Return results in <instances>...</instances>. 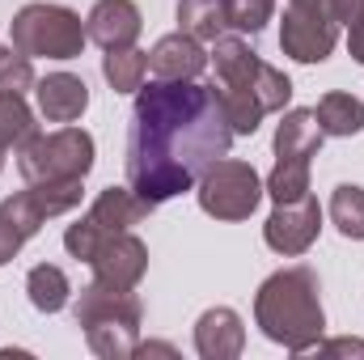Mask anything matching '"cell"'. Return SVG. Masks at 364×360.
I'll use <instances>...</instances> for the list:
<instances>
[{
	"label": "cell",
	"instance_id": "obj_17",
	"mask_svg": "<svg viewBox=\"0 0 364 360\" xmlns=\"http://www.w3.org/2000/svg\"><path fill=\"white\" fill-rule=\"evenodd\" d=\"M314 115H318L322 136H360L364 132V102L356 93H326Z\"/></svg>",
	"mask_w": 364,
	"mask_h": 360
},
{
	"label": "cell",
	"instance_id": "obj_4",
	"mask_svg": "<svg viewBox=\"0 0 364 360\" xmlns=\"http://www.w3.org/2000/svg\"><path fill=\"white\" fill-rule=\"evenodd\" d=\"M77 327L85 331L90 348L102 360H127L140 348V297L136 288H119L106 280H93L77 297Z\"/></svg>",
	"mask_w": 364,
	"mask_h": 360
},
{
	"label": "cell",
	"instance_id": "obj_33",
	"mask_svg": "<svg viewBox=\"0 0 364 360\" xmlns=\"http://www.w3.org/2000/svg\"><path fill=\"white\" fill-rule=\"evenodd\" d=\"M220 4H225V0H220Z\"/></svg>",
	"mask_w": 364,
	"mask_h": 360
},
{
	"label": "cell",
	"instance_id": "obj_22",
	"mask_svg": "<svg viewBox=\"0 0 364 360\" xmlns=\"http://www.w3.org/2000/svg\"><path fill=\"white\" fill-rule=\"evenodd\" d=\"M263 191L275 203H292V199L309 195V162L305 157H275V170L267 174Z\"/></svg>",
	"mask_w": 364,
	"mask_h": 360
},
{
	"label": "cell",
	"instance_id": "obj_9",
	"mask_svg": "<svg viewBox=\"0 0 364 360\" xmlns=\"http://www.w3.org/2000/svg\"><path fill=\"white\" fill-rule=\"evenodd\" d=\"M339 43V26L331 17H318V13H305V9H284V21H279V47L284 55H292L296 64H322Z\"/></svg>",
	"mask_w": 364,
	"mask_h": 360
},
{
	"label": "cell",
	"instance_id": "obj_32",
	"mask_svg": "<svg viewBox=\"0 0 364 360\" xmlns=\"http://www.w3.org/2000/svg\"><path fill=\"white\" fill-rule=\"evenodd\" d=\"M0 170H4V144H0Z\"/></svg>",
	"mask_w": 364,
	"mask_h": 360
},
{
	"label": "cell",
	"instance_id": "obj_7",
	"mask_svg": "<svg viewBox=\"0 0 364 360\" xmlns=\"http://www.w3.org/2000/svg\"><path fill=\"white\" fill-rule=\"evenodd\" d=\"M263 195L267 191H263V179L255 174V166L237 157H220L199 179V208L216 221H246Z\"/></svg>",
	"mask_w": 364,
	"mask_h": 360
},
{
	"label": "cell",
	"instance_id": "obj_30",
	"mask_svg": "<svg viewBox=\"0 0 364 360\" xmlns=\"http://www.w3.org/2000/svg\"><path fill=\"white\" fill-rule=\"evenodd\" d=\"M292 9H305V13H318V17H331V0H288ZM335 21V17H331Z\"/></svg>",
	"mask_w": 364,
	"mask_h": 360
},
{
	"label": "cell",
	"instance_id": "obj_26",
	"mask_svg": "<svg viewBox=\"0 0 364 360\" xmlns=\"http://www.w3.org/2000/svg\"><path fill=\"white\" fill-rule=\"evenodd\" d=\"M331 17H335V26H360L364 21V0H331Z\"/></svg>",
	"mask_w": 364,
	"mask_h": 360
},
{
	"label": "cell",
	"instance_id": "obj_6",
	"mask_svg": "<svg viewBox=\"0 0 364 360\" xmlns=\"http://www.w3.org/2000/svg\"><path fill=\"white\" fill-rule=\"evenodd\" d=\"M17 170L26 182L43 179H85L93 170V136L81 127H60L47 136H34L17 149Z\"/></svg>",
	"mask_w": 364,
	"mask_h": 360
},
{
	"label": "cell",
	"instance_id": "obj_12",
	"mask_svg": "<svg viewBox=\"0 0 364 360\" xmlns=\"http://www.w3.org/2000/svg\"><path fill=\"white\" fill-rule=\"evenodd\" d=\"M85 30H90V38L102 51L132 47L140 38V30H144V17H140V9L132 0H97L90 9V17H85Z\"/></svg>",
	"mask_w": 364,
	"mask_h": 360
},
{
	"label": "cell",
	"instance_id": "obj_15",
	"mask_svg": "<svg viewBox=\"0 0 364 360\" xmlns=\"http://www.w3.org/2000/svg\"><path fill=\"white\" fill-rule=\"evenodd\" d=\"M149 212H153V203L140 199L132 186H106V191L93 199V208L85 216H90L93 225H102L106 233H127L132 225L149 221Z\"/></svg>",
	"mask_w": 364,
	"mask_h": 360
},
{
	"label": "cell",
	"instance_id": "obj_23",
	"mask_svg": "<svg viewBox=\"0 0 364 360\" xmlns=\"http://www.w3.org/2000/svg\"><path fill=\"white\" fill-rule=\"evenodd\" d=\"M331 221L343 238L364 242V186L356 182H339L331 195Z\"/></svg>",
	"mask_w": 364,
	"mask_h": 360
},
{
	"label": "cell",
	"instance_id": "obj_5",
	"mask_svg": "<svg viewBox=\"0 0 364 360\" xmlns=\"http://www.w3.org/2000/svg\"><path fill=\"white\" fill-rule=\"evenodd\" d=\"M9 38L30 60L34 55H43V60H77L85 51V43H90V30L68 4L34 0L26 9H17V17L9 26Z\"/></svg>",
	"mask_w": 364,
	"mask_h": 360
},
{
	"label": "cell",
	"instance_id": "obj_3",
	"mask_svg": "<svg viewBox=\"0 0 364 360\" xmlns=\"http://www.w3.org/2000/svg\"><path fill=\"white\" fill-rule=\"evenodd\" d=\"M255 322L263 335L288 348L292 356H305L322 344L326 314H322V288L309 268H284L259 284L255 297Z\"/></svg>",
	"mask_w": 364,
	"mask_h": 360
},
{
	"label": "cell",
	"instance_id": "obj_21",
	"mask_svg": "<svg viewBox=\"0 0 364 360\" xmlns=\"http://www.w3.org/2000/svg\"><path fill=\"white\" fill-rule=\"evenodd\" d=\"M38 136L34 110L26 106L21 93H0V144L4 149H21Z\"/></svg>",
	"mask_w": 364,
	"mask_h": 360
},
{
	"label": "cell",
	"instance_id": "obj_24",
	"mask_svg": "<svg viewBox=\"0 0 364 360\" xmlns=\"http://www.w3.org/2000/svg\"><path fill=\"white\" fill-rule=\"evenodd\" d=\"M275 17V0H225V21L237 34H259Z\"/></svg>",
	"mask_w": 364,
	"mask_h": 360
},
{
	"label": "cell",
	"instance_id": "obj_11",
	"mask_svg": "<svg viewBox=\"0 0 364 360\" xmlns=\"http://www.w3.org/2000/svg\"><path fill=\"white\" fill-rule=\"evenodd\" d=\"M246 348V327L242 314L229 305H212L195 322V352L203 360H237Z\"/></svg>",
	"mask_w": 364,
	"mask_h": 360
},
{
	"label": "cell",
	"instance_id": "obj_31",
	"mask_svg": "<svg viewBox=\"0 0 364 360\" xmlns=\"http://www.w3.org/2000/svg\"><path fill=\"white\" fill-rule=\"evenodd\" d=\"M136 356H178V352H174L170 344H140Z\"/></svg>",
	"mask_w": 364,
	"mask_h": 360
},
{
	"label": "cell",
	"instance_id": "obj_20",
	"mask_svg": "<svg viewBox=\"0 0 364 360\" xmlns=\"http://www.w3.org/2000/svg\"><path fill=\"white\" fill-rule=\"evenodd\" d=\"M26 292H30V305L34 309H43V314H60L64 305H68V275L55 268V263H38V268H30L26 275Z\"/></svg>",
	"mask_w": 364,
	"mask_h": 360
},
{
	"label": "cell",
	"instance_id": "obj_16",
	"mask_svg": "<svg viewBox=\"0 0 364 360\" xmlns=\"http://www.w3.org/2000/svg\"><path fill=\"white\" fill-rule=\"evenodd\" d=\"M322 127L314 110H284L279 127H275V157H314L322 149Z\"/></svg>",
	"mask_w": 364,
	"mask_h": 360
},
{
	"label": "cell",
	"instance_id": "obj_8",
	"mask_svg": "<svg viewBox=\"0 0 364 360\" xmlns=\"http://www.w3.org/2000/svg\"><path fill=\"white\" fill-rule=\"evenodd\" d=\"M318 233H322V208H318L314 195H301L292 203H275V212L263 225L267 246H272L275 255H288V259L305 255L318 242Z\"/></svg>",
	"mask_w": 364,
	"mask_h": 360
},
{
	"label": "cell",
	"instance_id": "obj_29",
	"mask_svg": "<svg viewBox=\"0 0 364 360\" xmlns=\"http://www.w3.org/2000/svg\"><path fill=\"white\" fill-rule=\"evenodd\" d=\"M348 51H352V60H356V64H364V21L348 30Z\"/></svg>",
	"mask_w": 364,
	"mask_h": 360
},
{
	"label": "cell",
	"instance_id": "obj_27",
	"mask_svg": "<svg viewBox=\"0 0 364 360\" xmlns=\"http://www.w3.org/2000/svg\"><path fill=\"white\" fill-rule=\"evenodd\" d=\"M21 246H26V238L13 229V221H4V216H0V268H4V263H13V255H17Z\"/></svg>",
	"mask_w": 364,
	"mask_h": 360
},
{
	"label": "cell",
	"instance_id": "obj_1",
	"mask_svg": "<svg viewBox=\"0 0 364 360\" xmlns=\"http://www.w3.org/2000/svg\"><path fill=\"white\" fill-rule=\"evenodd\" d=\"M233 127L212 85L195 81H149L136 90L123 174L127 186L153 208L195 191L199 179L229 157Z\"/></svg>",
	"mask_w": 364,
	"mask_h": 360
},
{
	"label": "cell",
	"instance_id": "obj_19",
	"mask_svg": "<svg viewBox=\"0 0 364 360\" xmlns=\"http://www.w3.org/2000/svg\"><path fill=\"white\" fill-rule=\"evenodd\" d=\"M178 26H182V34H191L199 43H216L229 30L225 4L220 0H178Z\"/></svg>",
	"mask_w": 364,
	"mask_h": 360
},
{
	"label": "cell",
	"instance_id": "obj_18",
	"mask_svg": "<svg viewBox=\"0 0 364 360\" xmlns=\"http://www.w3.org/2000/svg\"><path fill=\"white\" fill-rule=\"evenodd\" d=\"M102 77L114 93H136L149 77V51L136 47H110L102 55Z\"/></svg>",
	"mask_w": 364,
	"mask_h": 360
},
{
	"label": "cell",
	"instance_id": "obj_10",
	"mask_svg": "<svg viewBox=\"0 0 364 360\" xmlns=\"http://www.w3.org/2000/svg\"><path fill=\"white\" fill-rule=\"evenodd\" d=\"M93 280L119 284V288H136L149 271V246L127 229V233H110L102 242V250L93 255Z\"/></svg>",
	"mask_w": 364,
	"mask_h": 360
},
{
	"label": "cell",
	"instance_id": "obj_25",
	"mask_svg": "<svg viewBox=\"0 0 364 360\" xmlns=\"http://www.w3.org/2000/svg\"><path fill=\"white\" fill-rule=\"evenodd\" d=\"M34 90V64L17 47H0V93H26Z\"/></svg>",
	"mask_w": 364,
	"mask_h": 360
},
{
	"label": "cell",
	"instance_id": "obj_13",
	"mask_svg": "<svg viewBox=\"0 0 364 360\" xmlns=\"http://www.w3.org/2000/svg\"><path fill=\"white\" fill-rule=\"evenodd\" d=\"M149 68L157 81H195L203 68H208V51L199 38L191 34H166L157 38V47L149 51Z\"/></svg>",
	"mask_w": 364,
	"mask_h": 360
},
{
	"label": "cell",
	"instance_id": "obj_28",
	"mask_svg": "<svg viewBox=\"0 0 364 360\" xmlns=\"http://www.w3.org/2000/svg\"><path fill=\"white\" fill-rule=\"evenodd\" d=\"M318 356H364V339H331L314 348Z\"/></svg>",
	"mask_w": 364,
	"mask_h": 360
},
{
	"label": "cell",
	"instance_id": "obj_14",
	"mask_svg": "<svg viewBox=\"0 0 364 360\" xmlns=\"http://www.w3.org/2000/svg\"><path fill=\"white\" fill-rule=\"evenodd\" d=\"M34 93H38V115L47 123H77L85 115V106H90V85L81 77H73V73L43 77L34 85Z\"/></svg>",
	"mask_w": 364,
	"mask_h": 360
},
{
	"label": "cell",
	"instance_id": "obj_2",
	"mask_svg": "<svg viewBox=\"0 0 364 360\" xmlns=\"http://www.w3.org/2000/svg\"><path fill=\"white\" fill-rule=\"evenodd\" d=\"M208 60L216 68L212 90H216L220 106H225V119H229L233 136H255L259 123H263V115H275V110L288 106L292 81L279 68L263 64L242 38L220 34L212 43V55Z\"/></svg>",
	"mask_w": 364,
	"mask_h": 360
}]
</instances>
